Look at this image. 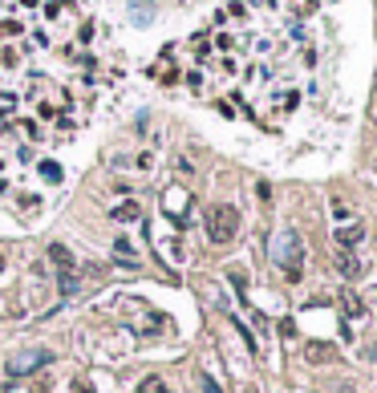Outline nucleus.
<instances>
[{"instance_id": "obj_1", "label": "nucleus", "mask_w": 377, "mask_h": 393, "mask_svg": "<svg viewBox=\"0 0 377 393\" xmlns=\"http://www.w3.org/2000/svg\"><path fill=\"white\" fill-rule=\"evenodd\" d=\"M236 235H240V211H236L231 203H215L207 211V239L223 248V243H231Z\"/></svg>"}, {"instance_id": "obj_2", "label": "nucleus", "mask_w": 377, "mask_h": 393, "mask_svg": "<svg viewBox=\"0 0 377 393\" xmlns=\"http://www.w3.org/2000/svg\"><path fill=\"white\" fill-rule=\"evenodd\" d=\"M53 361V353L45 349H33V353H21V357H8V377H29V373H37V369H45Z\"/></svg>"}, {"instance_id": "obj_3", "label": "nucleus", "mask_w": 377, "mask_h": 393, "mask_svg": "<svg viewBox=\"0 0 377 393\" xmlns=\"http://www.w3.org/2000/svg\"><path fill=\"white\" fill-rule=\"evenodd\" d=\"M272 248H276V260L288 267V276H293V280H300V243H296L293 231H280Z\"/></svg>"}, {"instance_id": "obj_4", "label": "nucleus", "mask_w": 377, "mask_h": 393, "mask_svg": "<svg viewBox=\"0 0 377 393\" xmlns=\"http://www.w3.org/2000/svg\"><path fill=\"white\" fill-rule=\"evenodd\" d=\"M361 239H365V227H361V223H353V227H336V243H341V252L357 248Z\"/></svg>"}, {"instance_id": "obj_5", "label": "nucleus", "mask_w": 377, "mask_h": 393, "mask_svg": "<svg viewBox=\"0 0 377 393\" xmlns=\"http://www.w3.org/2000/svg\"><path fill=\"white\" fill-rule=\"evenodd\" d=\"M134 219H142V207H138L134 199H126V203H118V207L110 211V223H134Z\"/></svg>"}, {"instance_id": "obj_6", "label": "nucleus", "mask_w": 377, "mask_h": 393, "mask_svg": "<svg viewBox=\"0 0 377 393\" xmlns=\"http://www.w3.org/2000/svg\"><path fill=\"white\" fill-rule=\"evenodd\" d=\"M333 263H336V272H341L345 280H357V276L365 272V267H361V260H357V256H349V252H341Z\"/></svg>"}, {"instance_id": "obj_7", "label": "nucleus", "mask_w": 377, "mask_h": 393, "mask_svg": "<svg viewBox=\"0 0 377 393\" xmlns=\"http://www.w3.org/2000/svg\"><path fill=\"white\" fill-rule=\"evenodd\" d=\"M49 260L57 263L61 272H73V256H69V248H65V243H49Z\"/></svg>"}, {"instance_id": "obj_8", "label": "nucleus", "mask_w": 377, "mask_h": 393, "mask_svg": "<svg viewBox=\"0 0 377 393\" xmlns=\"http://www.w3.org/2000/svg\"><path fill=\"white\" fill-rule=\"evenodd\" d=\"M138 393H170V385H167V381H159V377H142Z\"/></svg>"}, {"instance_id": "obj_9", "label": "nucleus", "mask_w": 377, "mask_h": 393, "mask_svg": "<svg viewBox=\"0 0 377 393\" xmlns=\"http://www.w3.org/2000/svg\"><path fill=\"white\" fill-rule=\"evenodd\" d=\"M329 357H333L329 345H308V361H329Z\"/></svg>"}, {"instance_id": "obj_10", "label": "nucleus", "mask_w": 377, "mask_h": 393, "mask_svg": "<svg viewBox=\"0 0 377 393\" xmlns=\"http://www.w3.org/2000/svg\"><path fill=\"white\" fill-rule=\"evenodd\" d=\"M41 175H45V178H53V182H57V178H61V167H53V163H45V167H41Z\"/></svg>"}, {"instance_id": "obj_11", "label": "nucleus", "mask_w": 377, "mask_h": 393, "mask_svg": "<svg viewBox=\"0 0 377 393\" xmlns=\"http://www.w3.org/2000/svg\"><path fill=\"white\" fill-rule=\"evenodd\" d=\"M345 308H349V312H353V316H357V312H361V305H357V296H353V292H345Z\"/></svg>"}, {"instance_id": "obj_12", "label": "nucleus", "mask_w": 377, "mask_h": 393, "mask_svg": "<svg viewBox=\"0 0 377 393\" xmlns=\"http://www.w3.org/2000/svg\"><path fill=\"white\" fill-rule=\"evenodd\" d=\"M73 393H93V390H89V385H73Z\"/></svg>"}, {"instance_id": "obj_13", "label": "nucleus", "mask_w": 377, "mask_h": 393, "mask_svg": "<svg viewBox=\"0 0 377 393\" xmlns=\"http://www.w3.org/2000/svg\"><path fill=\"white\" fill-rule=\"evenodd\" d=\"M8 390H12V385H0V393H8Z\"/></svg>"}, {"instance_id": "obj_14", "label": "nucleus", "mask_w": 377, "mask_h": 393, "mask_svg": "<svg viewBox=\"0 0 377 393\" xmlns=\"http://www.w3.org/2000/svg\"><path fill=\"white\" fill-rule=\"evenodd\" d=\"M0 267H4V260H0Z\"/></svg>"}]
</instances>
